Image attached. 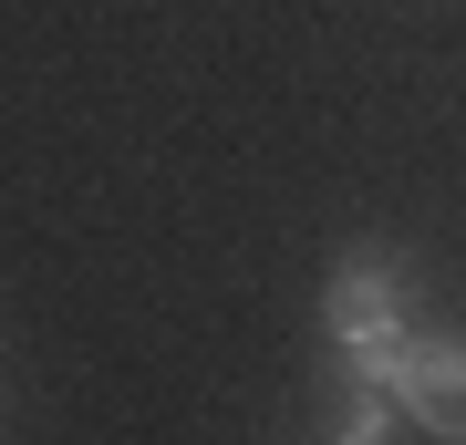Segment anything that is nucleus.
Listing matches in <instances>:
<instances>
[{
  "label": "nucleus",
  "instance_id": "2",
  "mask_svg": "<svg viewBox=\"0 0 466 445\" xmlns=\"http://www.w3.org/2000/svg\"><path fill=\"white\" fill-rule=\"evenodd\" d=\"M363 363H373L383 383H394L404 425H425V435L466 445V342H456V331H404V342L363 352Z\"/></svg>",
  "mask_w": 466,
  "mask_h": 445
},
{
  "label": "nucleus",
  "instance_id": "1",
  "mask_svg": "<svg viewBox=\"0 0 466 445\" xmlns=\"http://www.w3.org/2000/svg\"><path fill=\"white\" fill-rule=\"evenodd\" d=\"M321 331H332V352H383L415 331V280H404L394 248H352L321 280Z\"/></svg>",
  "mask_w": 466,
  "mask_h": 445
}]
</instances>
